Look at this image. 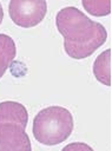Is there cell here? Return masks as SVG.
Segmentation results:
<instances>
[{"instance_id":"obj_7","label":"cell","mask_w":112,"mask_h":151,"mask_svg":"<svg viewBox=\"0 0 112 151\" xmlns=\"http://www.w3.org/2000/svg\"><path fill=\"white\" fill-rule=\"evenodd\" d=\"M15 44L7 34L0 33V78L4 76L15 57Z\"/></svg>"},{"instance_id":"obj_10","label":"cell","mask_w":112,"mask_h":151,"mask_svg":"<svg viewBox=\"0 0 112 151\" xmlns=\"http://www.w3.org/2000/svg\"><path fill=\"white\" fill-rule=\"evenodd\" d=\"M2 19H4V11H2V7H1V4H0V24L2 22Z\"/></svg>"},{"instance_id":"obj_2","label":"cell","mask_w":112,"mask_h":151,"mask_svg":"<svg viewBox=\"0 0 112 151\" xmlns=\"http://www.w3.org/2000/svg\"><path fill=\"white\" fill-rule=\"evenodd\" d=\"M73 118L71 112L61 106L46 107L34 117V138L44 145H57L65 142L72 133Z\"/></svg>"},{"instance_id":"obj_5","label":"cell","mask_w":112,"mask_h":151,"mask_svg":"<svg viewBox=\"0 0 112 151\" xmlns=\"http://www.w3.org/2000/svg\"><path fill=\"white\" fill-rule=\"evenodd\" d=\"M28 113L25 106L17 101L0 103V123H15L26 127Z\"/></svg>"},{"instance_id":"obj_9","label":"cell","mask_w":112,"mask_h":151,"mask_svg":"<svg viewBox=\"0 0 112 151\" xmlns=\"http://www.w3.org/2000/svg\"><path fill=\"white\" fill-rule=\"evenodd\" d=\"M61 151H93V149L85 143H71L64 146Z\"/></svg>"},{"instance_id":"obj_1","label":"cell","mask_w":112,"mask_h":151,"mask_svg":"<svg viewBox=\"0 0 112 151\" xmlns=\"http://www.w3.org/2000/svg\"><path fill=\"white\" fill-rule=\"evenodd\" d=\"M55 25L64 37V50L73 59H84L98 50L107 38L105 27L88 19L75 7L60 9L55 18Z\"/></svg>"},{"instance_id":"obj_3","label":"cell","mask_w":112,"mask_h":151,"mask_svg":"<svg viewBox=\"0 0 112 151\" xmlns=\"http://www.w3.org/2000/svg\"><path fill=\"white\" fill-rule=\"evenodd\" d=\"M46 11L47 4L44 0H12L8 4L12 21L21 27H33L40 24Z\"/></svg>"},{"instance_id":"obj_6","label":"cell","mask_w":112,"mask_h":151,"mask_svg":"<svg viewBox=\"0 0 112 151\" xmlns=\"http://www.w3.org/2000/svg\"><path fill=\"white\" fill-rule=\"evenodd\" d=\"M93 73L101 84L111 85V50H106L98 55L93 64Z\"/></svg>"},{"instance_id":"obj_4","label":"cell","mask_w":112,"mask_h":151,"mask_svg":"<svg viewBox=\"0 0 112 151\" xmlns=\"http://www.w3.org/2000/svg\"><path fill=\"white\" fill-rule=\"evenodd\" d=\"M25 129L15 123H0V151H32Z\"/></svg>"},{"instance_id":"obj_8","label":"cell","mask_w":112,"mask_h":151,"mask_svg":"<svg viewBox=\"0 0 112 151\" xmlns=\"http://www.w3.org/2000/svg\"><path fill=\"white\" fill-rule=\"evenodd\" d=\"M81 4L86 8V11L92 15L101 17V15L110 14V12H111V1L110 0H106V1H88V0H84Z\"/></svg>"}]
</instances>
